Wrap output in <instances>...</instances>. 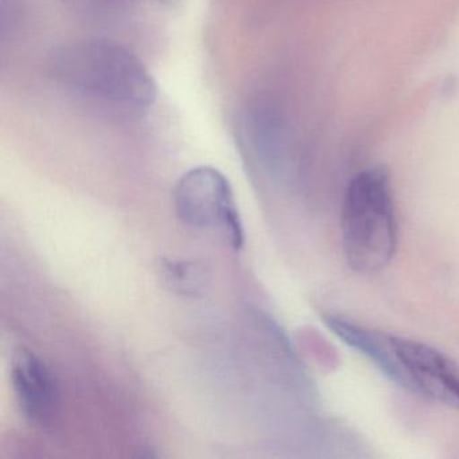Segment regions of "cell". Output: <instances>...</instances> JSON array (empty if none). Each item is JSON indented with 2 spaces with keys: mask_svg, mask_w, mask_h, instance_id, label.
I'll use <instances>...</instances> for the list:
<instances>
[{
  "mask_svg": "<svg viewBox=\"0 0 459 459\" xmlns=\"http://www.w3.org/2000/svg\"><path fill=\"white\" fill-rule=\"evenodd\" d=\"M346 264L359 275L385 270L397 249L396 209L385 169H365L349 182L341 213Z\"/></svg>",
  "mask_w": 459,
  "mask_h": 459,
  "instance_id": "obj_1",
  "label": "cell"
},
{
  "mask_svg": "<svg viewBox=\"0 0 459 459\" xmlns=\"http://www.w3.org/2000/svg\"><path fill=\"white\" fill-rule=\"evenodd\" d=\"M58 80L85 95L134 111H147L157 99L149 69L130 50L109 41L79 42L55 56Z\"/></svg>",
  "mask_w": 459,
  "mask_h": 459,
  "instance_id": "obj_2",
  "label": "cell"
},
{
  "mask_svg": "<svg viewBox=\"0 0 459 459\" xmlns=\"http://www.w3.org/2000/svg\"><path fill=\"white\" fill-rule=\"evenodd\" d=\"M346 343L405 391L459 410V365L434 346L359 324Z\"/></svg>",
  "mask_w": 459,
  "mask_h": 459,
  "instance_id": "obj_3",
  "label": "cell"
},
{
  "mask_svg": "<svg viewBox=\"0 0 459 459\" xmlns=\"http://www.w3.org/2000/svg\"><path fill=\"white\" fill-rule=\"evenodd\" d=\"M177 216L192 228L220 230L238 251L244 246V228L232 186L227 177L211 166L186 171L173 192Z\"/></svg>",
  "mask_w": 459,
  "mask_h": 459,
  "instance_id": "obj_4",
  "label": "cell"
},
{
  "mask_svg": "<svg viewBox=\"0 0 459 459\" xmlns=\"http://www.w3.org/2000/svg\"><path fill=\"white\" fill-rule=\"evenodd\" d=\"M13 388L25 418L41 429L55 426L61 396L52 370L36 354L21 351L13 362Z\"/></svg>",
  "mask_w": 459,
  "mask_h": 459,
  "instance_id": "obj_5",
  "label": "cell"
},
{
  "mask_svg": "<svg viewBox=\"0 0 459 459\" xmlns=\"http://www.w3.org/2000/svg\"><path fill=\"white\" fill-rule=\"evenodd\" d=\"M162 273L166 281L182 294H197L208 281L201 265L185 260H163Z\"/></svg>",
  "mask_w": 459,
  "mask_h": 459,
  "instance_id": "obj_6",
  "label": "cell"
},
{
  "mask_svg": "<svg viewBox=\"0 0 459 459\" xmlns=\"http://www.w3.org/2000/svg\"><path fill=\"white\" fill-rule=\"evenodd\" d=\"M160 4H168V6H174V4H179L181 0H158Z\"/></svg>",
  "mask_w": 459,
  "mask_h": 459,
  "instance_id": "obj_7",
  "label": "cell"
}]
</instances>
